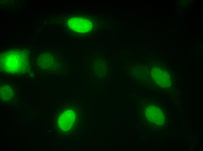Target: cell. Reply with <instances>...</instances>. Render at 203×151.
I'll return each mask as SVG.
<instances>
[{"label":"cell","mask_w":203,"mask_h":151,"mask_svg":"<svg viewBox=\"0 0 203 151\" xmlns=\"http://www.w3.org/2000/svg\"><path fill=\"white\" fill-rule=\"evenodd\" d=\"M1 68L6 73L20 74L27 71L29 66L28 54L23 50H11L1 55Z\"/></svg>","instance_id":"cell-1"},{"label":"cell","mask_w":203,"mask_h":151,"mask_svg":"<svg viewBox=\"0 0 203 151\" xmlns=\"http://www.w3.org/2000/svg\"><path fill=\"white\" fill-rule=\"evenodd\" d=\"M146 115L148 119L151 122L157 124L162 123L163 115L160 109L157 107L150 106L146 110Z\"/></svg>","instance_id":"cell-2"},{"label":"cell","mask_w":203,"mask_h":151,"mask_svg":"<svg viewBox=\"0 0 203 151\" xmlns=\"http://www.w3.org/2000/svg\"><path fill=\"white\" fill-rule=\"evenodd\" d=\"M152 73L154 80L160 85L165 86L168 85L170 80L167 73L159 70L153 71Z\"/></svg>","instance_id":"cell-3"},{"label":"cell","mask_w":203,"mask_h":151,"mask_svg":"<svg viewBox=\"0 0 203 151\" xmlns=\"http://www.w3.org/2000/svg\"><path fill=\"white\" fill-rule=\"evenodd\" d=\"M47 55V54H43L38 59V65L43 69H48L51 66V62Z\"/></svg>","instance_id":"cell-4"}]
</instances>
